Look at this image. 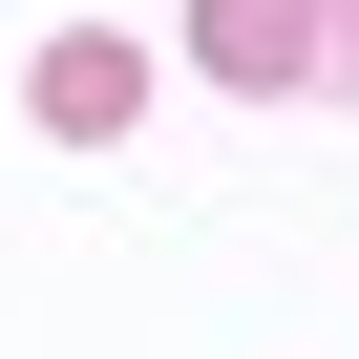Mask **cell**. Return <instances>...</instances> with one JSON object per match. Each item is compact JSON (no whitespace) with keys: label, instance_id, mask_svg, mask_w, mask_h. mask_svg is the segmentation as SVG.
Segmentation results:
<instances>
[{"label":"cell","instance_id":"2","mask_svg":"<svg viewBox=\"0 0 359 359\" xmlns=\"http://www.w3.org/2000/svg\"><path fill=\"white\" fill-rule=\"evenodd\" d=\"M191 64L212 85H317V0H191Z\"/></svg>","mask_w":359,"mask_h":359},{"label":"cell","instance_id":"3","mask_svg":"<svg viewBox=\"0 0 359 359\" xmlns=\"http://www.w3.org/2000/svg\"><path fill=\"white\" fill-rule=\"evenodd\" d=\"M317 85H359V0H317Z\"/></svg>","mask_w":359,"mask_h":359},{"label":"cell","instance_id":"1","mask_svg":"<svg viewBox=\"0 0 359 359\" xmlns=\"http://www.w3.org/2000/svg\"><path fill=\"white\" fill-rule=\"evenodd\" d=\"M22 106H43L64 148H106V127L148 106V43H106V22H85V43H43V64H22Z\"/></svg>","mask_w":359,"mask_h":359}]
</instances>
